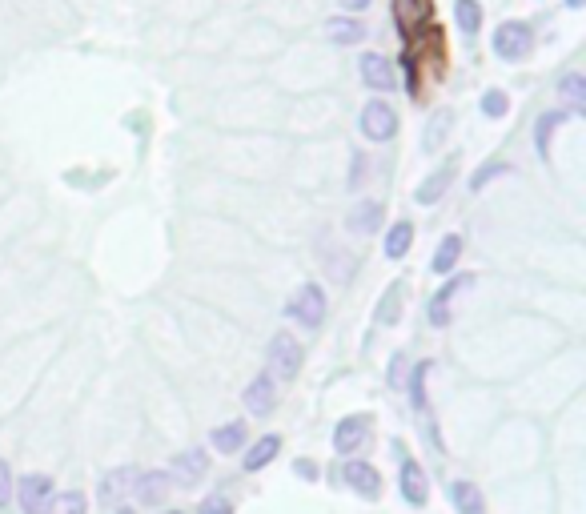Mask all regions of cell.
<instances>
[{
  "label": "cell",
  "mask_w": 586,
  "mask_h": 514,
  "mask_svg": "<svg viewBox=\"0 0 586 514\" xmlns=\"http://www.w3.org/2000/svg\"><path fill=\"white\" fill-rule=\"evenodd\" d=\"M502 173H510V165H506V161H490V165H482V169L470 177V189L478 193V189H486V181H494V177H502Z\"/></svg>",
  "instance_id": "obj_32"
},
{
  "label": "cell",
  "mask_w": 586,
  "mask_h": 514,
  "mask_svg": "<svg viewBox=\"0 0 586 514\" xmlns=\"http://www.w3.org/2000/svg\"><path fill=\"white\" fill-rule=\"evenodd\" d=\"M562 97L570 101V113L586 109V81H582V73H566L562 77Z\"/></svg>",
  "instance_id": "obj_30"
},
{
  "label": "cell",
  "mask_w": 586,
  "mask_h": 514,
  "mask_svg": "<svg viewBox=\"0 0 586 514\" xmlns=\"http://www.w3.org/2000/svg\"><path fill=\"white\" fill-rule=\"evenodd\" d=\"M366 438H370V414H346L334 426V450L338 454H354Z\"/></svg>",
  "instance_id": "obj_12"
},
{
  "label": "cell",
  "mask_w": 586,
  "mask_h": 514,
  "mask_svg": "<svg viewBox=\"0 0 586 514\" xmlns=\"http://www.w3.org/2000/svg\"><path fill=\"white\" fill-rule=\"evenodd\" d=\"M430 370H434L430 362H418V366L410 370L406 386H402V390H410V402H414V410H418V414L426 410V378H430Z\"/></svg>",
  "instance_id": "obj_28"
},
{
  "label": "cell",
  "mask_w": 586,
  "mask_h": 514,
  "mask_svg": "<svg viewBox=\"0 0 586 514\" xmlns=\"http://www.w3.org/2000/svg\"><path fill=\"white\" fill-rule=\"evenodd\" d=\"M265 374L273 382H293L302 374V346L289 330H277L265 346Z\"/></svg>",
  "instance_id": "obj_1"
},
{
  "label": "cell",
  "mask_w": 586,
  "mask_h": 514,
  "mask_svg": "<svg viewBox=\"0 0 586 514\" xmlns=\"http://www.w3.org/2000/svg\"><path fill=\"white\" fill-rule=\"evenodd\" d=\"M362 133L370 137V141H390L394 133H398V113H394V105H386V101H370L366 109H362Z\"/></svg>",
  "instance_id": "obj_8"
},
{
  "label": "cell",
  "mask_w": 586,
  "mask_h": 514,
  "mask_svg": "<svg viewBox=\"0 0 586 514\" xmlns=\"http://www.w3.org/2000/svg\"><path fill=\"white\" fill-rule=\"evenodd\" d=\"M245 410H249L253 418H265V414L277 410V382H273L265 370L245 386Z\"/></svg>",
  "instance_id": "obj_11"
},
{
  "label": "cell",
  "mask_w": 586,
  "mask_h": 514,
  "mask_svg": "<svg viewBox=\"0 0 586 514\" xmlns=\"http://www.w3.org/2000/svg\"><path fill=\"white\" fill-rule=\"evenodd\" d=\"M137 478H141L137 466H117V470H109V474L97 482V502H101V506H117V502H125V498L133 494Z\"/></svg>",
  "instance_id": "obj_7"
},
{
  "label": "cell",
  "mask_w": 586,
  "mask_h": 514,
  "mask_svg": "<svg viewBox=\"0 0 586 514\" xmlns=\"http://www.w3.org/2000/svg\"><path fill=\"white\" fill-rule=\"evenodd\" d=\"M402 302H406V286L394 282V286L382 294V302H378V326H394V322L402 318Z\"/></svg>",
  "instance_id": "obj_25"
},
{
  "label": "cell",
  "mask_w": 586,
  "mask_h": 514,
  "mask_svg": "<svg viewBox=\"0 0 586 514\" xmlns=\"http://www.w3.org/2000/svg\"><path fill=\"white\" fill-rule=\"evenodd\" d=\"M450 502H454L458 514H486V498H482L478 482H470V478H454L450 482Z\"/></svg>",
  "instance_id": "obj_18"
},
{
  "label": "cell",
  "mask_w": 586,
  "mask_h": 514,
  "mask_svg": "<svg viewBox=\"0 0 586 514\" xmlns=\"http://www.w3.org/2000/svg\"><path fill=\"white\" fill-rule=\"evenodd\" d=\"M342 478H346V486H350L358 498H366V502H378V498H382V474H378V466H370L366 458H350V462L342 466Z\"/></svg>",
  "instance_id": "obj_5"
},
{
  "label": "cell",
  "mask_w": 586,
  "mask_h": 514,
  "mask_svg": "<svg viewBox=\"0 0 586 514\" xmlns=\"http://www.w3.org/2000/svg\"><path fill=\"white\" fill-rule=\"evenodd\" d=\"M454 21H458V33L474 37L482 29V5L478 0H454Z\"/></svg>",
  "instance_id": "obj_26"
},
{
  "label": "cell",
  "mask_w": 586,
  "mask_h": 514,
  "mask_svg": "<svg viewBox=\"0 0 586 514\" xmlns=\"http://www.w3.org/2000/svg\"><path fill=\"white\" fill-rule=\"evenodd\" d=\"M281 454V434H265V438H257L245 454H241V466L253 474V470H265L273 458Z\"/></svg>",
  "instance_id": "obj_19"
},
{
  "label": "cell",
  "mask_w": 586,
  "mask_h": 514,
  "mask_svg": "<svg viewBox=\"0 0 586 514\" xmlns=\"http://www.w3.org/2000/svg\"><path fill=\"white\" fill-rule=\"evenodd\" d=\"M161 514H185V510H161Z\"/></svg>",
  "instance_id": "obj_40"
},
{
  "label": "cell",
  "mask_w": 586,
  "mask_h": 514,
  "mask_svg": "<svg viewBox=\"0 0 586 514\" xmlns=\"http://www.w3.org/2000/svg\"><path fill=\"white\" fill-rule=\"evenodd\" d=\"M289 318H298L306 330H318L326 322V290L318 282H306L289 302Z\"/></svg>",
  "instance_id": "obj_3"
},
{
  "label": "cell",
  "mask_w": 586,
  "mask_h": 514,
  "mask_svg": "<svg viewBox=\"0 0 586 514\" xmlns=\"http://www.w3.org/2000/svg\"><path fill=\"white\" fill-rule=\"evenodd\" d=\"M474 282H478L474 274H458V278H450V282H446V286H442V290L430 298V306H426V314H430V326H438V330H442V326H450V302H454L462 290H470Z\"/></svg>",
  "instance_id": "obj_9"
},
{
  "label": "cell",
  "mask_w": 586,
  "mask_h": 514,
  "mask_svg": "<svg viewBox=\"0 0 586 514\" xmlns=\"http://www.w3.org/2000/svg\"><path fill=\"white\" fill-rule=\"evenodd\" d=\"M566 117H570L566 109H550V113H542V117H538V125H534V145H538V153H542V157L550 153V133H554Z\"/></svg>",
  "instance_id": "obj_27"
},
{
  "label": "cell",
  "mask_w": 586,
  "mask_h": 514,
  "mask_svg": "<svg viewBox=\"0 0 586 514\" xmlns=\"http://www.w3.org/2000/svg\"><path fill=\"white\" fill-rule=\"evenodd\" d=\"M53 478L49 474H25L17 482V498H21V510L25 514H49V502H53Z\"/></svg>",
  "instance_id": "obj_6"
},
{
  "label": "cell",
  "mask_w": 586,
  "mask_h": 514,
  "mask_svg": "<svg viewBox=\"0 0 586 514\" xmlns=\"http://www.w3.org/2000/svg\"><path fill=\"white\" fill-rule=\"evenodd\" d=\"M370 177V157L366 153H354V165H350V193H358Z\"/></svg>",
  "instance_id": "obj_33"
},
{
  "label": "cell",
  "mask_w": 586,
  "mask_h": 514,
  "mask_svg": "<svg viewBox=\"0 0 586 514\" xmlns=\"http://www.w3.org/2000/svg\"><path fill=\"white\" fill-rule=\"evenodd\" d=\"M386 382L394 386V390H402L406 386V354L398 350L394 358H390V370H386Z\"/></svg>",
  "instance_id": "obj_34"
},
{
  "label": "cell",
  "mask_w": 586,
  "mask_h": 514,
  "mask_svg": "<svg viewBox=\"0 0 586 514\" xmlns=\"http://www.w3.org/2000/svg\"><path fill=\"white\" fill-rule=\"evenodd\" d=\"M382 221H386V209H382V201H370V197H362L354 209H350V217H346V229L350 233H378L382 229Z\"/></svg>",
  "instance_id": "obj_16"
},
{
  "label": "cell",
  "mask_w": 586,
  "mask_h": 514,
  "mask_svg": "<svg viewBox=\"0 0 586 514\" xmlns=\"http://www.w3.org/2000/svg\"><path fill=\"white\" fill-rule=\"evenodd\" d=\"M169 486H173V482H169L165 470H141L133 494H137V502H145V506H161V502L169 498Z\"/></svg>",
  "instance_id": "obj_17"
},
{
  "label": "cell",
  "mask_w": 586,
  "mask_h": 514,
  "mask_svg": "<svg viewBox=\"0 0 586 514\" xmlns=\"http://www.w3.org/2000/svg\"><path fill=\"white\" fill-rule=\"evenodd\" d=\"M530 49H534V29H530L526 21H502V25H498V33H494V53H498L502 61H522V57H530Z\"/></svg>",
  "instance_id": "obj_2"
},
{
  "label": "cell",
  "mask_w": 586,
  "mask_h": 514,
  "mask_svg": "<svg viewBox=\"0 0 586 514\" xmlns=\"http://www.w3.org/2000/svg\"><path fill=\"white\" fill-rule=\"evenodd\" d=\"M410 245H414V225H410V221H394V225L386 229L382 253L390 257V262H402V257L410 253Z\"/></svg>",
  "instance_id": "obj_20"
},
{
  "label": "cell",
  "mask_w": 586,
  "mask_h": 514,
  "mask_svg": "<svg viewBox=\"0 0 586 514\" xmlns=\"http://www.w3.org/2000/svg\"><path fill=\"white\" fill-rule=\"evenodd\" d=\"M197 514H233V502L225 494H209V498H201V510Z\"/></svg>",
  "instance_id": "obj_36"
},
{
  "label": "cell",
  "mask_w": 586,
  "mask_h": 514,
  "mask_svg": "<svg viewBox=\"0 0 586 514\" xmlns=\"http://www.w3.org/2000/svg\"><path fill=\"white\" fill-rule=\"evenodd\" d=\"M398 490L410 506H426L430 502V478H426V466L414 462V458H402V470H398Z\"/></svg>",
  "instance_id": "obj_10"
},
{
  "label": "cell",
  "mask_w": 586,
  "mask_h": 514,
  "mask_svg": "<svg viewBox=\"0 0 586 514\" xmlns=\"http://www.w3.org/2000/svg\"><path fill=\"white\" fill-rule=\"evenodd\" d=\"M450 125H454V113H450V109H438V113L430 117L426 133H422V149H426V153H438L442 141L450 137Z\"/></svg>",
  "instance_id": "obj_24"
},
{
  "label": "cell",
  "mask_w": 586,
  "mask_h": 514,
  "mask_svg": "<svg viewBox=\"0 0 586 514\" xmlns=\"http://www.w3.org/2000/svg\"><path fill=\"white\" fill-rule=\"evenodd\" d=\"M482 113H486V117H494V121H498V117H506V113H510V97H506L502 89H490V93L482 97Z\"/></svg>",
  "instance_id": "obj_31"
},
{
  "label": "cell",
  "mask_w": 586,
  "mask_h": 514,
  "mask_svg": "<svg viewBox=\"0 0 586 514\" xmlns=\"http://www.w3.org/2000/svg\"><path fill=\"white\" fill-rule=\"evenodd\" d=\"M358 73H362V81L370 85V89H378V93H386V89H394V81H398V69L382 57V53H362V61H358Z\"/></svg>",
  "instance_id": "obj_14"
},
{
  "label": "cell",
  "mask_w": 586,
  "mask_h": 514,
  "mask_svg": "<svg viewBox=\"0 0 586 514\" xmlns=\"http://www.w3.org/2000/svg\"><path fill=\"white\" fill-rule=\"evenodd\" d=\"M566 5H570V9H582V5H586V0H566Z\"/></svg>",
  "instance_id": "obj_39"
},
{
  "label": "cell",
  "mask_w": 586,
  "mask_h": 514,
  "mask_svg": "<svg viewBox=\"0 0 586 514\" xmlns=\"http://www.w3.org/2000/svg\"><path fill=\"white\" fill-rule=\"evenodd\" d=\"M434 13V0H394V25L402 29V37H414L418 29H426Z\"/></svg>",
  "instance_id": "obj_13"
},
{
  "label": "cell",
  "mask_w": 586,
  "mask_h": 514,
  "mask_svg": "<svg viewBox=\"0 0 586 514\" xmlns=\"http://www.w3.org/2000/svg\"><path fill=\"white\" fill-rule=\"evenodd\" d=\"M326 37H330L334 45H362L366 29H362V21H354V17H330V21H326Z\"/></svg>",
  "instance_id": "obj_23"
},
{
  "label": "cell",
  "mask_w": 586,
  "mask_h": 514,
  "mask_svg": "<svg viewBox=\"0 0 586 514\" xmlns=\"http://www.w3.org/2000/svg\"><path fill=\"white\" fill-rule=\"evenodd\" d=\"M293 470H298V474H302L306 482H318V462H314V458H302V462L293 466Z\"/></svg>",
  "instance_id": "obj_37"
},
{
  "label": "cell",
  "mask_w": 586,
  "mask_h": 514,
  "mask_svg": "<svg viewBox=\"0 0 586 514\" xmlns=\"http://www.w3.org/2000/svg\"><path fill=\"white\" fill-rule=\"evenodd\" d=\"M458 257H462V233H446V237L438 241V249H434L430 270H434V274H454V270H458Z\"/></svg>",
  "instance_id": "obj_21"
},
{
  "label": "cell",
  "mask_w": 586,
  "mask_h": 514,
  "mask_svg": "<svg viewBox=\"0 0 586 514\" xmlns=\"http://www.w3.org/2000/svg\"><path fill=\"white\" fill-rule=\"evenodd\" d=\"M370 5V0H342V9H350V13H362Z\"/></svg>",
  "instance_id": "obj_38"
},
{
  "label": "cell",
  "mask_w": 586,
  "mask_h": 514,
  "mask_svg": "<svg viewBox=\"0 0 586 514\" xmlns=\"http://www.w3.org/2000/svg\"><path fill=\"white\" fill-rule=\"evenodd\" d=\"M454 169H458V157H450V161H442L422 185H418V193H414V201L418 205H438L442 201V193L450 189V181H454Z\"/></svg>",
  "instance_id": "obj_15"
},
{
  "label": "cell",
  "mask_w": 586,
  "mask_h": 514,
  "mask_svg": "<svg viewBox=\"0 0 586 514\" xmlns=\"http://www.w3.org/2000/svg\"><path fill=\"white\" fill-rule=\"evenodd\" d=\"M245 438H249V430H245L241 418H237V422H225V426H217V430L209 434L213 450H221V454H237V450H245Z\"/></svg>",
  "instance_id": "obj_22"
},
{
  "label": "cell",
  "mask_w": 586,
  "mask_h": 514,
  "mask_svg": "<svg viewBox=\"0 0 586 514\" xmlns=\"http://www.w3.org/2000/svg\"><path fill=\"white\" fill-rule=\"evenodd\" d=\"M49 514H89V498H85V490H61V494H53Z\"/></svg>",
  "instance_id": "obj_29"
},
{
  "label": "cell",
  "mask_w": 586,
  "mask_h": 514,
  "mask_svg": "<svg viewBox=\"0 0 586 514\" xmlns=\"http://www.w3.org/2000/svg\"><path fill=\"white\" fill-rule=\"evenodd\" d=\"M165 474H169V482H173V486H185V490H189V486H197V482L209 474V450H201V446L181 450V454L169 462V470H165Z\"/></svg>",
  "instance_id": "obj_4"
},
{
  "label": "cell",
  "mask_w": 586,
  "mask_h": 514,
  "mask_svg": "<svg viewBox=\"0 0 586 514\" xmlns=\"http://www.w3.org/2000/svg\"><path fill=\"white\" fill-rule=\"evenodd\" d=\"M9 502H13V470L0 458V510H9Z\"/></svg>",
  "instance_id": "obj_35"
}]
</instances>
